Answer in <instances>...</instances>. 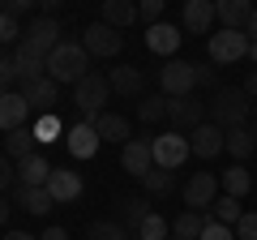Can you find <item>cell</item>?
Masks as SVG:
<instances>
[{"label": "cell", "mask_w": 257, "mask_h": 240, "mask_svg": "<svg viewBox=\"0 0 257 240\" xmlns=\"http://www.w3.org/2000/svg\"><path fill=\"white\" fill-rule=\"evenodd\" d=\"M86 73H90V52H86L82 43H69V39H64V43L47 56V77L60 82V86H77Z\"/></svg>", "instance_id": "obj_1"}, {"label": "cell", "mask_w": 257, "mask_h": 240, "mask_svg": "<svg viewBox=\"0 0 257 240\" xmlns=\"http://www.w3.org/2000/svg\"><path fill=\"white\" fill-rule=\"evenodd\" d=\"M248 107H253V103H248L244 86H223V90H214L210 116H214V125H219L223 133H231V129H244Z\"/></svg>", "instance_id": "obj_2"}, {"label": "cell", "mask_w": 257, "mask_h": 240, "mask_svg": "<svg viewBox=\"0 0 257 240\" xmlns=\"http://www.w3.org/2000/svg\"><path fill=\"white\" fill-rule=\"evenodd\" d=\"M107 94H111L107 77H103V73H86L82 82L73 86V103H77V111H82V120L99 116V111H103V103H107Z\"/></svg>", "instance_id": "obj_3"}, {"label": "cell", "mask_w": 257, "mask_h": 240, "mask_svg": "<svg viewBox=\"0 0 257 240\" xmlns=\"http://www.w3.org/2000/svg\"><path fill=\"white\" fill-rule=\"evenodd\" d=\"M219 193H223V185H219V176H214V172H193L189 180H184V206L197 210V214H202L206 206L219 202Z\"/></svg>", "instance_id": "obj_4"}, {"label": "cell", "mask_w": 257, "mask_h": 240, "mask_svg": "<svg viewBox=\"0 0 257 240\" xmlns=\"http://www.w3.org/2000/svg\"><path fill=\"white\" fill-rule=\"evenodd\" d=\"M189 155H193V146H189L184 133L172 129V133H159L155 138V167H163V172H180Z\"/></svg>", "instance_id": "obj_5"}, {"label": "cell", "mask_w": 257, "mask_h": 240, "mask_svg": "<svg viewBox=\"0 0 257 240\" xmlns=\"http://www.w3.org/2000/svg\"><path fill=\"white\" fill-rule=\"evenodd\" d=\"M159 86H163L167 99H189V94L197 90L193 65H189V60H167V65L159 69Z\"/></svg>", "instance_id": "obj_6"}, {"label": "cell", "mask_w": 257, "mask_h": 240, "mask_svg": "<svg viewBox=\"0 0 257 240\" xmlns=\"http://www.w3.org/2000/svg\"><path fill=\"white\" fill-rule=\"evenodd\" d=\"M248 30H219V35L210 39V60L214 65H236V60H244L248 56Z\"/></svg>", "instance_id": "obj_7"}, {"label": "cell", "mask_w": 257, "mask_h": 240, "mask_svg": "<svg viewBox=\"0 0 257 240\" xmlns=\"http://www.w3.org/2000/svg\"><path fill=\"white\" fill-rule=\"evenodd\" d=\"M18 94L26 99L30 111L47 116V111H56V103H60V82H52V77H35V82H22Z\"/></svg>", "instance_id": "obj_8"}, {"label": "cell", "mask_w": 257, "mask_h": 240, "mask_svg": "<svg viewBox=\"0 0 257 240\" xmlns=\"http://www.w3.org/2000/svg\"><path fill=\"white\" fill-rule=\"evenodd\" d=\"M60 35H64V30H60V22H56V18H43V13H39V18L30 22V26H26V35H22V43H30V47L39 52V56H52L56 47L64 43Z\"/></svg>", "instance_id": "obj_9"}, {"label": "cell", "mask_w": 257, "mask_h": 240, "mask_svg": "<svg viewBox=\"0 0 257 240\" xmlns=\"http://www.w3.org/2000/svg\"><path fill=\"white\" fill-rule=\"evenodd\" d=\"M120 163H124V172L128 176H146L150 167H155V138H133V142H124L120 146Z\"/></svg>", "instance_id": "obj_10"}, {"label": "cell", "mask_w": 257, "mask_h": 240, "mask_svg": "<svg viewBox=\"0 0 257 240\" xmlns=\"http://www.w3.org/2000/svg\"><path fill=\"white\" fill-rule=\"evenodd\" d=\"M82 47L90 56H107V60H111V56L124 47V39H120V30H111L107 22H94V26L82 30Z\"/></svg>", "instance_id": "obj_11"}, {"label": "cell", "mask_w": 257, "mask_h": 240, "mask_svg": "<svg viewBox=\"0 0 257 240\" xmlns=\"http://www.w3.org/2000/svg\"><path fill=\"white\" fill-rule=\"evenodd\" d=\"M189 146L197 159H219L223 150H227V133L214 125V120H206V125H197V129L189 133Z\"/></svg>", "instance_id": "obj_12"}, {"label": "cell", "mask_w": 257, "mask_h": 240, "mask_svg": "<svg viewBox=\"0 0 257 240\" xmlns=\"http://www.w3.org/2000/svg\"><path fill=\"white\" fill-rule=\"evenodd\" d=\"M167 120L176 125V133H193L197 125H206V103L189 99H167Z\"/></svg>", "instance_id": "obj_13"}, {"label": "cell", "mask_w": 257, "mask_h": 240, "mask_svg": "<svg viewBox=\"0 0 257 240\" xmlns=\"http://www.w3.org/2000/svg\"><path fill=\"white\" fill-rule=\"evenodd\" d=\"M82 176L77 172H69V167H52V176H47V193L56 197V206H69V202H77L82 197Z\"/></svg>", "instance_id": "obj_14"}, {"label": "cell", "mask_w": 257, "mask_h": 240, "mask_svg": "<svg viewBox=\"0 0 257 240\" xmlns=\"http://www.w3.org/2000/svg\"><path fill=\"white\" fill-rule=\"evenodd\" d=\"M64 146H69V155L73 159H90V155H99V133H94V125H86V120H73L69 125V133H64Z\"/></svg>", "instance_id": "obj_15"}, {"label": "cell", "mask_w": 257, "mask_h": 240, "mask_svg": "<svg viewBox=\"0 0 257 240\" xmlns=\"http://www.w3.org/2000/svg\"><path fill=\"white\" fill-rule=\"evenodd\" d=\"M86 125H94V133H99V142H133V129H128V120L116 116V111H99V116H90Z\"/></svg>", "instance_id": "obj_16"}, {"label": "cell", "mask_w": 257, "mask_h": 240, "mask_svg": "<svg viewBox=\"0 0 257 240\" xmlns=\"http://www.w3.org/2000/svg\"><path fill=\"white\" fill-rule=\"evenodd\" d=\"M13 202H18V210L35 214V219H43L47 210H56V197L47 193V189H26V185H13Z\"/></svg>", "instance_id": "obj_17"}, {"label": "cell", "mask_w": 257, "mask_h": 240, "mask_svg": "<svg viewBox=\"0 0 257 240\" xmlns=\"http://www.w3.org/2000/svg\"><path fill=\"white\" fill-rule=\"evenodd\" d=\"M253 9L257 5H248V0H214V18L223 22V30H244Z\"/></svg>", "instance_id": "obj_18"}, {"label": "cell", "mask_w": 257, "mask_h": 240, "mask_svg": "<svg viewBox=\"0 0 257 240\" xmlns=\"http://www.w3.org/2000/svg\"><path fill=\"white\" fill-rule=\"evenodd\" d=\"M180 22H184L189 35H206L214 26V0H189L180 9Z\"/></svg>", "instance_id": "obj_19"}, {"label": "cell", "mask_w": 257, "mask_h": 240, "mask_svg": "<svg viewBox=\"0 0 257 240\" xmlns=\"http://www.w3.org/2000/svg\"><path fill=\"white\" fill-rule=\"evenodd\" d=\"M13 65H18L22 82H35V77H47V56H39L30 43H18L13 47ZM18 82V86H22Z\"/></svg>", "instance_id": "obj_20"}, {"label": "cell", "mask_w": 257, "mask_h": 240, "mask_svg": "<svg viewBox=\"0 0 257 240\" xmlns=\"http://www.w3.org/2000/svg\"><path fill=\"white\" fill-rule=\"evenodd\" d=\"M26 116H30V107H26V99H22L18 90L0 94V133L22 129V125H26Z\"/></svg>", "instance_id": "obj_21"}, {"label": "cell", "mask_w": 257, "mask_h": 240, "mask_svg": "<svg viewBox=\"0 0 257 240\" xmlns=\"http://www.w3.org/2000/svg\"><path fill=\"white\" fill-rule=\"evenodd\" d=\"M180 26H172V22H155V26H146V47L159 56H172L176 47H180Z\"/></svg>", "instance_id": "obj_22"}, {"label": "cell", "mask_w": 257, "mask_h": 240, "mask_svg": "<svg viewBox=\"0 0 257 240\" xmlns=\"http://www.w3.org/2000/svg\"><path fill=\"white\" fill-rule=\"evenodd\" d=\"M47 176H52V167H47V159L39 150L18 163V185H26V189H47Z\"/></svg>", "instance_id": "obj_23"}, {"label": "cell", "mask_w": 257, "mask_h": 240, "mask_svg": "<svg viewBox=\"0 0 257 240\" xmlns=\"http://www.w3.org/2000/svg\"><path fill=\"white\" fill-rule=\"evenodd\" d=\"M107 86L116 94H124V99H138L142 94V69H133V65H116L107 73Z\"/></svg>", "instance_id": "obj_24"}, {"label": "cell", "mask_w": 257, "mask_h": 240, "mask_svg": "<svg viewBox=\"0 0 257 240\" xmlns=\"http://www.w3.org/2000/svg\"><path fill=\"white\" fill-rule=\"evenodd\" d=\"M219 185H223L227 197H248V193H253V176H248L244 163H236V167H227V172L219 176Z\"/></svg>", "instance_id": "obj_25"}, {"label": "cell", "mask_w": 257, "mask_h": 240, "mask_svg": "<svg viewBox=\"0 0 257 240\" xmlns=\"http://www.w3.org/2000/svg\"><path fill=\"white\" fill-rule=\"evenodd\" d=\"M35 129H26V125H22V129H13V133H5V150H9V159L13 163H22V159H30L35 155Z\"/></svg>", "instance_id": "obj_26"}, {"label": "cell", "mask_w": 257, "mask_h": 240, "mask_svg": "<svg viewBox=\"0 0 257 240\" xmlns=\"http://www.w3.org/2000/svg\"><path fill=\"white\" fill-rule=\"evenodd\" d=\"M103 22H107L111 30L133 26V22H138V5H128V0H103Z\"/></svg>", "instance_id": "obj_27"}, {"label": "cell", "mask_w": 257, "mask_h": 240, "mask_svg": "<svg viewBox=\"0 0 257 240\" xmlns=\"http://www.w3.org/2000/svg\"><path fill=\"white\" fill-rule=\"evenodd\" d=\"M202 227H206V214H197V210H184V214H176V223H172V236H180V240H202Z\"/></svg>", "instance_id": "obj_28"}, {"label": "cell", "mask_w": 257, "mask_h": 240, "mask_svg": "<svg viewBox=\"0 0 257 240\" xmlns=\"http://www.w3.org/2000/svg\"><path fill=\"white\" fill-rule=\"evenodd\" d=\"M253 150H257V133H253V129H231V133H227V155H231V159L244 163Z\"/></svg>", "instance_id": "obj_29"}, {"label": "cell", "mask_w": 257, "mask_h": 240, "mask_svg": "<svg viewBox=\"0 0 257 240\" xmlns=\"http://www.w3.org/2000/svg\"><path fill=\"white\" fill-rule=\"evenodd\" d=\"M120 210H124V231L138 240V227L146 223V214H150V210H146V197H124V202H120Z\"/></svg>", "instance_id": "obj_30"}, {"label": "cell", "mask_w": 257, "mask_h": 240, "mask_svg": "<svg viewBox=\"0 0 257 240\" xmlns=\"http://www.w3.org/2000/svg\"><path fill=\"white\" fill-rule=\"evenodd\" d=\"M142 185H146V193H155V197H167L176 189V172H163V167H150L146 176H142Z\"/></svg>", "instance_id": "obj_31"}, {"label": "cell", "mask_w": 257, "mask_h": 240, "mask_svg": "<svg viewBox=\"0 0 257 240\" xmlns=\"http://www.w3.org/2000/svg\"><path fill=\"white\" fill-rule=\"evenodd\" d=\"M60 133H69V129L60 125V116H56V111H47V116L35 120V142H39V146H52Z\"/></svg>", "instance_id": "obj_32"}, {"label": "cell", "mask_w": 257, "mask_h": 240, "mask_svg": "<svg viewBox=\"0 0 257 240\" xmlns=\"http://www.w3.org/2000/svg\"><path fill=\"white\" fill-rule=\"evenodd\" d=\"M138 116H142V125H159V120H167V94H146V99L138 103Z\"/></svg>", "instance_id": "obj_33"}, {"label": "cell", "mask_w": 257, "mask_h": 240, "mask_svg": "<svg viewBox=\"0 0 257 240\" xmlns=\"http://www.w3.org/2000/svg\"><path fill=\"white\" fill-rule=\"evenodd\" d=\"M86 240H133V236L124 231V223L99 219V223H90V227H86Z\"/></svg>", "instance_id": "obj_34"}, {"label": "cell", "mask_w": 257, "mask_h": 240, "mask_svg": "<svg viewBox=\"0 0 257 240\" xmlns=\"http://www.w3.org/2000/svg\"><path fill=\"white\" fill-rule=\"evenodd\" d=\"M240 197H227V193H219V202H214V219L223 223V227H236L240 223Z\"/></svg>", "instance_id": "obj_35"}, {"label": "cell", "mask_w": 257, "mask_h": 240, "mask_svg": "<svg viewBox=\"0 0 257 240\" xmlns=\"http://www.w3.org/2000/svg\"><path fill=\"white\" fill-rule=\"evenodd\" d=\"M138 240H172V227L163 214H146V223L138 227Z\"/></svg>", "instance_id": "obj_36"}, {"label": "cell", "mask_w": 257, "mask_h": 240, "mask_svg": "<svg viewBox=\"0 0 257 240\" xmlns=\"http://www.w3.org/2000/svg\"><path fill=\"white\" fill-rule=\"evenodd\" d=\"M18 82H22V73L13 65V52H0V86L5 90H18Z\"/></svg>", "instance_id": "obj_37"}, {"label": "cell", "mask_w": 257, "mask_h": 240, "mask_svg": "<svg viewBox=\"0 0 257 240\" xmlns=\"http://www.w3.org/2000/svg\"><path fill=\"white\" fill-rule=\"evenodd\" d=\"M22 35H26V30L18 26V18H9V13L0 9V43H9V47H18V43H22Z\"/></svg>", "instance_id": "obj_38"}, {"label": "cell", "mask_w": 257, "mask_h": 240, "mask_svg": "<svg viewBox=\"0 0 257 240\" xmlns=\"http://www.w3.org/2000/svg\"><path fill=\"white\" fill-rule=\"evenodd\" d=\"M202 240H236V231L231 227H223L214 214H206V227H202Z\"/></svg>", "instance_id": "obj_39"}, {"label": "cell", "mask_w": 257, "mask_h": 240, "mask_svg": "<svg viewBox=\"0 0 257 240\" xmlns=\"http://www.w3.org/2000/svg\"><path fill=\"white\" fill-rule=\"evenodd\" d=\"M231 231H236V240H257V210H244Z\"/></svg>", "instance_id": "obj_40"}, {"label": "cell", "mask_w": 257, "mask_h": 240, "mask_svg": "<svg viewBox=\"0 0 257 240\" xmlns=\"http://www.w3.org/2000/svg\"><path fill=\"white\" fill-rule=\"evenodd\" d=\"M138 18L146 22V26H155V22L163 18V0H142V5H138Z\"/></svg>", "instance_id": "obj_41"}, {"label": "cell", "mask_w": 257, "mask_h": 240, "mask_svg": "<svg viewBox=\"0 0 257 240\" xmlns=\"http://www.w3.org/2000/svg\"><path fill=\"white\" fill-rule=\"evenodd\" d=\"M13 176H18L13 172V159L0 155V197H5V189H13Z\"/></svg>", "instance_id": "obj_42"}, {"label": "cell", "mask_w": 257, "mask_h": 240, "mask_svg": "<svg viewBox=\"0 0 257 240\" xmlns=\"http://www.w3.org/2000/svg\"><path fill=\"white\" fill-rule=\"evenodd\" d=\"M193 77H197V86L214 90V77H219V69H210V65H193Z\"/></svg>", "instance_id": "obj_43"}, {"label": "cell", "mask_w": 257, "mask_h": 240, "mask_svg": "<svg viewBox=\"0 0 257 240\" xmlns=\"http://www.w3.org/2000/svg\"><path fill=\"white\" fill-rule=\"evenodd\" d=\"M30 9V0H5V13L9 18H18V13H26Z\"/></svg>", "instance_id": "obj_44"}, {"label": "cell", "mask_w": 257, "mask_h": 240, "mask_svg": "<svg viewBox=\"0 0 257 240\" xmlns=\"http://www.w3.org/2000/svg\"><path fill=\"white\" fill-rule=\"evenodd\" d=\"M39 240H69V231H64V227H43Z\"/></svg>", "instance_id": "obj_45"}, {"label": "cell", "mask_w": 257, "mask_h": 240, "mask_svg": "<svg viewBox=\"0 0 257 240\" xmlns=\"http://www.w3.org/2000/svg\"><path fill=\"white\" fill-rule=\"evenodd\" d=\"M5 240H39V236H30V231H18V227H9V231H5Z\"/></svg>", "instance_id": "obj_46"}, {"label": "cell", "mask_w": 257, "mask_h": 240, "mask_svg": "<svg viewBox=\"0 0 257 240\" xmlns=\"http://www.w3.org/2000/svg\"><path fill=\"white\" fill-rule=\"evenodd\" d=\"M244 94L257 103V73H248V82H244Z\"/></svg>", "instance_id": "obj_47"}, {"label": "cell", "mask_w": 257, "mask_h": 240, "mask_svg": "<svg viewBox=\"0 0 257 240\" xmlns=\"http://www.w3.org/2000/svg\"><path fill=\"white\" fill-rule=\"evenodd\" d=\"M9 210H13V206L5 202V197H0V227H9Z\"/></svg>", "instance_id": "obj_48"}, {"label": "cell", "mask_w": 257, "mask_h": 240, "mask_svg": "<svg viewBox=\"0 0 257 240\" xmlns=\"http://www.w3.org/2000/svg\"><path fill=\"white\" fill-rule=\"evenodd\" d=\"M248 39L257 43V9H253V18H248Z\"/></svg>", "instance_id": "obj_49"}, {"label": "cell", "mask_w": 257, "mask_h": 240, "mask_svg": "<svg viewBox=\"0 0 257 240\" xmlns=\"http://www.w3.org/2000/svg\"><path fill=\"white\" fill-rule=\"evenodd\" d=\"M248 60H253V65H257V43H248Z\"/></svg>", "instance_id": "obj_50"}, {"label": "cell", "mask_w": 257, "mask_h": 240, "mask_svg": "<svg viewBox=\"0 0 257 240\" xmlns=\"http://www.w3.org/2000/svg\"><path fill=\"white\" fill-rule=\"evenodd\" d=\"M172 240H180V236H172Z\"/></svg>", "instance_id": "obj_51"}, {"label": "cell", "mask_w": 257, "mask_h": 240, "mask_svg": "<svg viewBox=\"0 0 257 240\" xmlns=\"http://www.w3.org/2000/svg\"><path fill=\"white\" fill-rule=\"evenodd\" d=\"M253 107H257V103H253Z\"/></svg>", "instance_id": "obj_52"}]
</instances>
